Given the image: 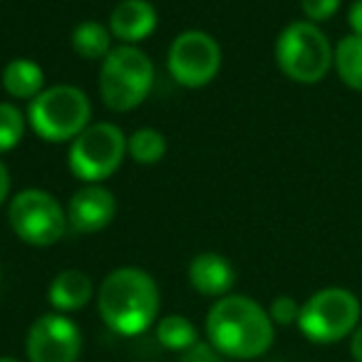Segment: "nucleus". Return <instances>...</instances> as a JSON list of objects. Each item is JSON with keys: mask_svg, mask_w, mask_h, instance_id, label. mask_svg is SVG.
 Wrapping results in <instances>:
<instances>
[{"mask_svg": "<svg viewBox=\"0 0 362 362\" xmlns=\"http://www.w3.org/2000/svg\"><path fill=\"white\" fill-rule=\"evenodd\" d=\"M209 342L221 357L231 360H256L271 350L276 340L268 310L248 296H223L211 305L206 315Z\"/></svg>", "mask_w": 362, "mask_h": 362, "instance_id": "f257e3e1", "label": "nucleus"}, {"mask_svg": "<svg viewBox=\"0 0 362 362\" xmlns=\"http://www.w3.org/2000/svg\"><path fill=\"white\" fill-rule=\"evenodd\" d=\"M97 308L112 332L122 337L141 335L159 315V288L141 268H117L102 281Z\"/></svg>", "mask_w": 362, "mask_h": 362, "instance_id": "f03ea898", "label": "nucleus"}, {"mask_svg": "<svg viewBox=\"0 0 362 362\" xmlns=\"http://www.w3.org/2000/svg\"><path fill=\"white\" fill-rule=\"evenodd\" d=\"M154 87V65L136 45H117L102 60L100 95L112 112H129L149 97Z\"/></svg>", "mask_w": 362, "mask_h": 362, "instance_id": "7ed1b4c3", "label": "nucleus"}, {"mask_svg": "<svg viewBox=\"0 0 362 362\" xmlns=\"http://www.w3.org/2000/svg\"><path fill=\"white\" fill-rule=\"evenodd\" d=\"M332 52L325 33L310 21H298L283 28L276 40V62L293 82L315 85L332 67Z\"/></svg>", "mask_w": 362, "mask_h": 362, "instance_id": "20e7f679", "label": "nucleus"}, {"mask_svg": "<svg viewBox=\"0 0 362 362\" xmlns=\"http://www.w3.org/2000/svg\"><path fill=\"white\" fill-rule=\"evenodd\" d=\"M90 97L72 85H55L30 100L28 122L45 141H72L90 127Z\"/></svg>", "mask_w": 362, "mask_h": 362, "instance_id": "39448f33", "label": "nucleus"}, {"mask_svg": "<svg viewBox=\"0 0 362 362\" xmlns=\"http://www.w3.org/2000/svg\"><path fill=\"white\" fill-rule=\"evenodd\" d=\"M360 322V300L345 288H322L300 305L298 327L310 342L332 345L352 335Z\"/></svg>", "mask_w": 362, "mask_h": 362, "instance_id": "423d86ee", "label": "nucleus"}, {"mask_svg": "<svg viewBox=\"0 0 362 362\" xmlns=\"http://www.w3.org/2000/svg\"><path fill=\"white\" fill-rule=\"evenodd\" d=\"M127 156V136L112 122H97L72 139L67 164L85 184H102L122 166Z\"/></svg>", "mask_w": 362, "mask_h": 362, "instance_id": "0eeeda50", "label": "nucleus"}, {"mask_svg": "<svg viewBox=\"0 0 362 362\" xmlns=\"http://www.w3.org/2000/svg\"><path fill=\"white\" fill-rule=\"evenodd\" d=\"M8 221L16 236L30 246L45 248L57 243L67 231V211L45 189H23L8 209Z\"/></svg>", "mask_w": 362, "mask_h": 362, "instance_id": "6e6552de", "label": "nucleus"}, {"mask_svg": "<svg viewBox=\"0 0 362 362\" xmlns=\"http://www.w3.org/2000/svg\"><path fill=\"white\" fill-rule=\"evenodd\" d=\"M166 67L174 82L181 87L197 90L204 87L218 75L221 70V47L209 33L204 30H187L176 35L169 45Z\"/></svg>", "mask_w": 362, "mask_h": 362, "instance_id": "1a4fd4ad", "label": "nucleus"}, {"mask_svg": "<svg viewBox=\"0 0 362 362\" xmlns=\"http://www.w3.org/2000/svg\"><path fill=\"white\" fill-rule=\"evenodd\" d=\"M25 352L30 362H77L82 332L62 313H45L28 330Z\"/></svg>", "mask_w": 362, "mask_h": 362, "instance_id": "9d476101", "label": "nucleus"}, {"mask_svg": "<svg viewBox=\"0 0 362 362\" xmlns=\"http://www.w3.org/2000/svg\"><path fill=\"white\" fill-rule=\"evenodd\" d=\"M117 216V199L102 184H87L72 194L67 206V228L75 233H97Z\"/></svg>", "mask_w": 362, "mask_h": 362, "instance_id": "9b49d317", "label": "nucleus"}, {"mask_svg": "<svg viewBox=\"0 0 362 362\" xmlns=\"http://www.w3.org/2000/svg\"><path fill=\"white\" fill-rule=\"evenodd\" d=\"M156 8L149 0H122L110 16V33L122 45H136L156 30Z\"/></svg>", "mask_w": 362, "mask_h": 362, "instance_id": "f8f14e48", "label": "nucleus"}, {"mask_svg": "<svg viewBox=\"0 0 362 362\" xmlns=\"http://www.w3.org/2000/svg\"><path fill=\"white\" fill-rule=\"evenodd\" d=\"M189 283L194 291L209 298H223L231 293L233 283H236V271L233 266L218 253H199L192 263H189Z\"/></svg>", "mask_w": 362, "mask_h": 362, "instance_id": "ddd939ff", "label": "nucleus"}, {"mask_svg": "<svg viewBox=\"0 0 362 362\" xmlns=\"http://www.w3.org/2000/svg\"><path fill=\"white\" fill-rule=\"evenodd\" d=\"M92 293H95L92 278L85 271L70 268V271H62L60 276H55V281L50 283L47 300L55 308V313H75L92 300Z\"/></svg>", "mask_w": 362, "mask_h": 362, "instance_id": "4468645a", "label": "nucleus"}, {"mask_svg": "<svg viewBox=\"0 0 362 362\" xmlns=\"http://www.w3.org/2000/svg\"><path fill=\"white\" fill-rule=\"evenodd\" d=\"M45 85V72L28 57H16L3 70V87L16 100H35Z\"/></svg>", "mask_w": 362, "mask_h": 362, "instance_id": "2eb2a0df", "label": "nucleus"}, {"mask_svg": "<svg viewBox=\"0 0 362 362\" xmlns=\"http://www.w3.org/2000/svg\"><path fill=\"white\" fill-rule=\"evenodd\" d=\"M72 50L82 60H105L112 50V33L102 23L85 21L72 30Z\"/></svg>", "mask_w": 362, "mask_h": 362, "instance_id": "dca6fc26", "label": "nucleus"}, {"mask_svg": "<svg viewBox=\"0 0 362 362\" xmlns=\"http://www.w3.org/2000/svg\"><path fill=\"white\" fill-rule=\"evenodd\" d=\"M332 65L337 77L345 82L350 90L362 92V35H347L337 42Z\"/></svg>", "mask_w": 362, "mask_h": 362, "instance_id": "f3484780", "label": "nucleus"}, {"mask_svg": "<svg viewBox=\"0 0 362 362\" xmlns=\"http://www.w3.org/2000/svg\"><path fill=\"white\" fill-rule=\"evenodd\" d=\"M156 340L164 350L171 352H184L199 342V332L189 317L184 315H166L156 322Z\"/></svg>", "mask_w": 362, "mask_h": 362, "instance_id": "a211bd4d", "label": "nucleus"}, {"mask_svg": "<svg viewBox=\"0 0 362 362\" xmlns=\"http://www.w3.org/2000/svg\"><path fill=\"white\" fill-rule=\"evenodd\" d=\"M127 154L136 161V164H156L164 159L166 154V139L161 132L151 129V127H141L127 139Z\"/></svg>", "mask_w": 362, "mask_h": 362, "instance_id": "6ab92c4d", "label": "nucleus"}, {"mask_svg": "<svg viewBox=\"0 0 362 362\" xmlns=\"http://www.w3.org/2000/svg\"><path fill=\"white\" fill-rule=\"evenodd\" d=\"M25 134V117L11 102H0V154L21 144Z\"/></svg>", "mask_w": 362, "mask_h": 362, "instance_id": "aec40b11", "label": "nucleus"}, {"mask_svg": "<svg viewBox=\"0 0 362 362\" xmlns=\"http://www.w3.org/2000/svg\"><path fill=\"white\" fill-rule=\"evenodd\" d=\"M268 315H271L273 325H293L296 322L298 325V317H300V305H298L296 298L291 296H278L276 300L271 303V308H268Z\"/></svg>", "mask_w": 362, "mask_h": 362, "instance_id": "412c9836", "label": "nucleus"}, {"mask_svg": "<svg viewBox=\"0 0 362 362\" xmlns=\"http://www.w3.org/2000/svg\"><path fill=\"white\" fill-rule=\"evenodd\" d=\"M300 8L310 23H322L335 16L340 0H300Z\"/></svg>", "mask_w": 362, "mask_h": 362, "instance_id": "4be33fe9", "label": "nucleus"}, {"mask_svg": "<svg viewBox=\"0 0 362 362\" xmlns=\"http://www.w3.org/2000/svg\"><path fill=\"white\" fill-rule=\"evenodd\" d=\"M181 362H221V355L211 342H194L189 350L181 352Z\"/></svg>", "mask_w": 362, "mask_h": 362, "instance_id": "5701e85b", "label": "nucleus"}, {"mask_svg": "<svg viewBox=\"0 0 362 362\" xmlns=\"http://www.w3.org/2000/svg\"><path fill=\"white\" fill-rule=\"evenodd\" d=\"M347 23L352 28V35H362V0H355L347 13Z\"/></svg>", "mask_w": 362, "mask_h": 362, "instance_id": "b1692460", "label": "nucleus"}, {"mask_svg": "<svg viewBox=\"0 0 362 362\" xmlns=\"http://www.w3.org/2000/svg\"><path fill=\"white\" fill-rule=\"evenodd\" d=\"M8 194H11V174H8V166L0 161V206L8 199Z\"/></svg>", "mask_w": 362, "mask_h": 362, "instance_id": "393cba45", "label": "nucleus"}, {"mask_svg": "<svg viewBox=\"0 0 362 362\" xmlns=\"http://www.w3.org/2000/svg\"><path fill=\"white\" fill-rule=\"evenodd\" d=\"M350 352H352V360L362 362V325L352 332V340H350Z\"/></svg>", "mask_w": 362, "mask_h": 362, "instance_id": "a878e982", "label": "nucleus"}, {"mask_svg": "<svg viewBox=\"0 0 362 362\" xmlns=\"http://www.w3.org/2000/svg\"><path fill=\"white\" fill-rule=\"evenodd\" d=\"M0 362H23V360H18V357H0Z\"/></svg>", "mask_w": 362, "mask_h": 362, "instance_id": "bb28decb", "label": "nucleus"}]
</instances>
